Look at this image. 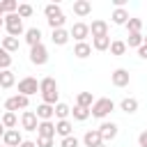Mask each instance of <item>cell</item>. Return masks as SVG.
Returning a JSON list of instances; mask_svg holds the SVG:
<instances>
[{"label": "cell", "mask_w": 147, "mask_h": 147, "mask_svg": "<svg viewBox=\"0 0 147 147\" xmlns=\"http://www.w3.org/2000/svg\"><path fill=\"white\" fill-rule=\"evenodd\" d=\"M99 133H101V140H103V142H110V140H115V136H117V124H115V122H103V124L99 126Z\"/></svg>", "instance_id": "obj_10"}, {"label": "cell", "mask_w": 147, "mask_h": 147, "mask_svg": "<svg viewBox=\"0 0 147 147\" xmlns=\"http://www.w3.org/2000/svg\"><path fill=\"white\" fill-rule=\"evenodd\" d=\"M11 67V55L0 46V71H5V69H9Z\"/></svg>", "instance_id": "obj_33"}, {"label": "cell", "mask_w": 147, "mask_h": 147, "mask_svg": "<svg viewBox=\"0 0 147 147\" xmlns=\"http://www.w3.org/2000/svg\"><path fill=\"white\" fill-rule=\"evenodd\" d=\"M138 55H140L142 60H147V46H145V44H142V46L138 48Z\"/></svg>", "instance_id": "obj_41"}, {"label": "cell", "mask_w": 147, "mask_h": 147, "mask_svg": "<svg viewBox=\"0 0 147 147\" xmlns=\"http://www.w3.org/2000/svg\"><path fill=\"white\" fill-rule=\"evenodd\" d=\"M126 30L129 32H140L142 30V21L140 18H129L126 21Z\"/></svg>", "instance_id": "obj_37"}, {"label": "cell", "mask_w": 147, "mask_h": 147, "mask_svg": "<svg viewBox=\"0 0 147 147\" xmlns=\"http://www.w3.org/2000/svg\"><path fill=\"white\" fill-rule=\"evenodd\" d=\"M142 44H145V46H147V37H142Z\"/></svg>", "instance_id": "obj_47"}, {"label": "cell", "mask_w": 147, "mask_h": 147, "mask_svg": "<svg viewBox=\"0 0 147 147\" xmlns=\"http://www.w3.org/2000/svg\"><path fill=\"white\" fill-rule=\"evenodd\" d=\"M92 48L94 51H108L110 48V37H94L92 39Z\"/></svg>", "instance_id": "obj_29"}, {"label": "cell", "mask_w": 147, "mask_h": 147, "mask_svg": "<svg viewBox=\"0 0 147 147\" xmlns=\"http://www.w3.org/2000/svg\"><path fill=\"white\" fill-rule=\"evenodd\" d=\"M94 147H106V142H101V145H94Z\"/></svg>", "instance_id": "obj_45"}, {"label": "cell", "mask_w": 147, "mask_h": 147, "mask_svg": "<svg viewBox=\"0 0 147 147\" xmlns=\"http://www.w3.org/2000/svg\"><path fill=\"white\" fill-rule=\"evenodd\" d=\"M83 142H85V147L101 145L103 140H101V133H99V129H90V131H85V136H83Z\"/></svg>", "instance_id": "obj_15"}, {"label": "cell", "mask_w": 147, "mask_h": 147, "mask_svg": "<svg viewBox=\"0 0 147 147\" xmlns=\"http://www.w3.org/2000/svg\"><path fill=\"white\" fill-rule=\"evenodd\" d=\"M92 103H94V96H92V92H78V96H76V106L92 108Z\"/></svg>", "instance_id": "obj_25"}, {"label": "cell", "mask_w": 147, "mask_h": 147, "mask_svg": "<svg viewBox=\"0 0 147 147\" xmlns=\"http://www.w3.org/2000/svg\"><path fill=\"white\" fill-rule=\"evenodd\" d=\"M39 92H41L44 103H48V106H55V103H57V99H60L57 80H55L53 76H46V78H41V80H39Z\"/></svg>", "instance_id": "obj_1"}, {"label": "cell", "mask_w": 147, "mask_h": 147, "mask_svg": "<svg viewBox=\"0 0 147 147\" xmlns=\"http://www.w3.org/2000/svg\"><path fill=\"white\" fill-rule=\"evenodd\" d=\"M90 34H92V39H94V37H108V23H106L103 18L92 21V25H90Z\"/></svg>", "instance_id": "obj_12"}, {"label": "cell", "mask_w": 147, "mask_h": 147, "mask_svg": "<svg viewBox=\"0 0 147 147\" xmlns=\"http://www.w3.org/2000/svg\"><path fill=\"white\" fill-rule=\"evenodd\" d=\"M34 115H37V119H39V122H51V119L55 117V113H53V106H48V103H39Z\"/></svg>", "instance_id": "obj_13"}, {"label": "cell", "mask_w": 147, "mask_h": 147, "mask_svg": "<svg viewBox=\"0 0 147 147\" xmlns=\"http://www.w3.org/2000/svg\"><path fill=\"white\" fill-rule=\"evenodd\" d=\"M74 55H76L78 60H85V57L92 55V46H90L87 41H78V44L74 46Z\"/></svg>", "instance_id": "obj_17"}, {"label": "cell", "mask_w": 147, "mask_h": 147, "mask_svg": "<svg viewBox=\"0 0 147 147\" xmlns=\"http://www.w3.org/2000/svg\"><path fill=\"white\" fill-rule=\"evenodd\" d=\"M2 126L5 129H16V124H18V119H16V113H7L5 110V115H2Z\"/></svg>", "instance_id": "obj_31"}, {"label": "cell", "mask_w": 147, "mask_h": 147, "mask_svg": "<svg viewBox=\"0 0 147 147\" xmlns=\"http://www.w3.org/2000/svg\"><path fill=\"white\" fill-rule=\"evenodd\" d=\"M113 110H115V101L108 99V96H101V99H94V103H92V108H90V115L103 119V117H108Z\"/></svg>", "instance_id": "obj_2"}, {"label": "cell", "mask_w": 147, "mask_h": 147, "mask_svg": "<svg viewBox=\"0 0 147 147\" xmlns=\"http://www.w3.org/2000/svg\"><path fill=\"white\" fill-rule=\"evenodd\" d=\"M87 34H90V25H87V23H83V21L74 23V25H71V30H69V37H74V39H76V44H78V41H85V39H87Z\"/></svg>", "instance_id": "obj_7"}, {"label": "cell", "mask_w": 147, "mask_h": 147, "mask_svg": "<svg viewBox=\"0 0 147 147\" xmlns=\"http://www.w3.org/2000/svg\"><path fill=\"white\" fill-rule=\"evenodd\" d=\"M30 62H32V64H37V67L46 64V62H48V48H46L44 44L32 46V48H30Z\"/></svg>", "instance_id": "obj_6"}, {"label": "cell", "mask_w": 147, "mask_h": 147, "mask_svg": "<svg viewBox=\"0 0 147 147\" xmlns=\"http://www.w3.org/2000/svg\"><path fill=\"white\" fill-rule=\"evenodd\" d=\"M14 83H16V76H14V71H11V69H5V71H0V87H2V90H9V87H14Z\"/></svg>", "instance_id": "obj_20"}, {"label": "cell", "mask_w": 147, "mask_h": 147, "mask_svg": "<svg viewBox=\"0 0 147 147\" xmlns=\"http://www.w3.org/2000/svg\"><path fill=\"white\" fill-rule=\"evenodd\" d=\"M0 46L11 55V53H16V51H18V46H21V44H18V39H16V37H9V34H7V37H2V44H0Z\"/></svg>", "instance_id": "obj_23"}, {"label": "cell", "mask_w": 147, "mask_h": 147, "mask_svg": "<svg viewBox=\"0 0 147 147\" xmlns=\"http://www.w3.org/2000/svg\"><path fill=\"white\" fill-rule=\"evenodd\" d=\"M0 18H5V11H2V0H0Z\"/></svg>", "instance_id": "obj_44"}, {"label": "cell", "mask_w": 147, "mask_h": 147, "mask_svg": "<svg viewBox=\"0 0 147 147\" xmlns=\"http://www.w3.org/2000/svg\"><path fill=\"white\" fill-rule=\"evenodd\" d=\"M30 106V96H23V94H14L5 101V110L7 113H16V110H25Z\"/></svg>", "instance_id": "obj_4"}, {"label": "cell", "mask_w": 147, "mask_h": 147, "mask_svg": "<svg viewBox=\"0 0 147 147\" xmlns=\"http://www.w3.org/2000/svg\"><path fill=\"white\" fill-rule=\"evenodd\" d=\"M37 124H39L37 115H34L32 110H23V115H21V126H23V131H37Z\"/></svg>", "instance_id": "obj_9"}, {"label": "cell", "mask_w": 147, "mask_h": 147, "mask_svg": "<svg viewBox=\"0 0 147 147\" xmlns=\"http://www.w3.org/2000/svg\"><path fill=\"white\" fill-rule=\"evenodd\" d=\"M37 138H55V124L53 122H39L37 124Z\"/></svg>", "instance_id": "obj_14"}, {"label": "cell", "mask_w": 147, "mask_h": 147, "mask_svg": "<svg viewBox=\"0 0 147 147\" xmlns=\"http://www.w3.org/2000/svg\"><path fill=\"white\" fill-rule=\"evenodd\" d=\"M64 23H67L64 14H62V16H55V18H48V25H51V30H60V28H64Z\"/></svg>", "instance_id": "obj_36"}, {"label": "cell", "mask_w": 147, "mask_h": 147, "mask_svg": "<svg viewBox=\"0 0 147 147\" xmlns=\"http://www.w3.org/2000/svg\"><path fill=\"white\" fill-rule=\"evenodd\" d=\"M53 113H55V117H57V119H67V117L71 115V108H69L67 103H62V101H57V103L53 106Z\"/></svg>", "instance_id": "obj_26"}, {"label": "cell", "mask_w": 147, "mask_h": 147, "mask_svg": "<svg viewBox=\"0 0 147 147\" xmlns=\"http://www.w3.org/2000/svg\"><path fill=\"white\" fill-rule=\"evenodd\" d=\"M80 142H78V138L76 136H67V138H62V142H60V147H78Z\"/></svg>", "instance_id": "obj_38"}, {"label": "cell", "mask_w": 147, "mask_h": 147, "mask_svg": "<svg viewBox=\"0 0 147 147\" xmlns=\"http://www.w3.org/2000/svg\"><path fill=\"white\" fill-rule=\"evenodd\" d=\"M138 145H140V147H147V129L140 131V136H138Z\"/></svg>", "instance_id": "obj_40"}, {"label": "cell", "mask_w": 147, "mask_h": 147, "mask_svg": "<svg viewBox=\"0 0 147 147\" xmlns=\"http://www.w3.org/2000/svg\"><path fill=\"white\" fill-rule=\"evenodd\" d=\"M32 5H28V2H23V5H18V9H16V14L21 16V18H28V16H32Z\"/></svg>", "instance_id": "obj_35"}, {"label": "cell", "mask_w": 147, "mask_h": 147, "mask_svg": "<svg viewBox=\"0 0 147 147\" xmlns=\"http://www.w3.org/2000/svg\"><path fill=\"white\" fill-rule=\"evenodd\" d=\"M71 131H74V124H71L69 119H57V122H55V133H57V136L67 138V136H71Z\"/></svg>", "instance_id": "obj_19"}, {"label": "cell", "mask_w": 147, "mask_h": 147, "mask_svg": "<svg viewBox=\"0 0 147 147\" xmlns=\"http://www.w3.org/2000/svg\"><path fill=\"white\" fill-rule=\"evenodd\" d=\"M119 110H122V113H126V115H133V113L138 110V99H133V96L122 99V101H119Z\"/></svg>", "instance_id": "obj_18"}, {"label": "cell", "mask_w": 147, "mask_h": 147, "mask_svg": "<svg viewBox=\"0 0 147 147\" xmlns=\"http://www.w3.org/2000/svg\"><path fill=\"white\" fill-rule=\"evenodd\" d=\"M90 11H92V2H90V0H76V2H74V14H76V16L85 18Z\"/></svg>", "instance_id": "obj_16"}, {"label": "cell", "mask_w": 147, "mask_h": 147, "mask_svg": "<svg viewBox=\"0 0 147 147\" xmlns=\"http://www.w3.org/2000/svg\"><path fill=\"white\" fill-rule=\"evenodd\" d=\"M5 131H7V129H5V126H2V122H0V138L5 136Z\"/></svg>", "instance_id": "obj_43"}, {"label": "cell", "mask_w": 147, "mask_h": 147, "mask_svg": "<svg viewBox=\"0 0 147 147\" xmlns=\"http://www.w3.org/2000/svg\"><path fill=\"white\" fill-rule=\"evenodd\" d=\"M44 14H46V21H48V18H55V16H62V7H60L57 2H48V5L44 7Z\"/></svg>", "instance_id": "obj_27"}, {"label": "cell", "mask_w": 147, "mask_h": 147, "mask_svg": "<svg viewBox=\"0 0 147 147\" xmlns=\"http://www.w3.org/2000/svg\"><path fill=\"white\" fill-rule=\"evenodd\" d=\"M51 39H53V44H55V46H64V44L69 41V30H64V28H60V30H53Z\"/></svg>", "instance_id": "obj_22"}, {"label": "cell", "mask_w": 147, "mask_h": 147, "mask_svg": "<svg viewBox=\"0 0 147 147\" xmlns=\"http://www.w3.org/2000/svg\"><path fill=\"white\" fill-rule=\"evenodd\" d=\"M110 18H113V23H115V25H126V21H129L131 16H129V11L122 7V9H115Z\"/></svg>", "instance_id": "obj_24"}, {"label": "cell", "mask_w": 147, "mask_h": 147, "mask_svg": "<svg viewBox=\"0 0 147 147\" xmlns=\"http://www.w3.org/2000/svg\"><path fill=\"white\" fill-rule=\"evenodd\" d=\"M110 83H113L115 87H126V85L131 83V74H129L126 69H115V71L110 74Z\"/></svg>", "instance_id": "obj_8"}, {"label": "cell", "mask_w": 147, "mask_h": 147, "mask_svg": "<svg viewBox=\"0 0 147 147\" xmlns=\"http://www.w3.org/2000/svg\"><path fill=\"white\" fill-rule=\"evenodd\" d=\"M2 147H7V145H2Z\"/></svg>", "instance_id": "obj_48"}, {"label": "cell", "mask_w": 147, "mask_h": 147, "mask_svg": "<svg viewBox=\"0 0 147 147\" xmlns=\"http://www.w3.org/2000/svg\"><path fill=\"white\" fill-rule=\"evenodd\" d=\"M37 92H39V80H37V78L25 76V78L18 80V94H23V96H32V94H37Z\"/></svg>", "instance_id": "obj_5"}, {"label": "cell", "mask_w": 147, "mask_h": 147, "mask_svg": "<svg viewBox=\"0 0 147 147\" xmlns=\"http://www.w3.org/2000/svg\"><path fill=\"white\" fill-rule=\"evenodd\" d=\"M25 41L30 44V48L37 46V44H41V30L39 28H28L25 30Z\"/></svg>", "instance_id": "obj_21"}, {"label": "cell", "mask_w": 147, "mask_h": 147, "mask_svg": "<svg viewBox=\"0 0 147 147\" xmlns=\"http://www.w3.org/2000/svg\"><path fill=\"white\" fill-rule=\"evenodd\" d=\"M124 44H126V48H140L142 46V32H129V39Z\"/></svg>", "instance_id": "obj_28"}, {"label": "cell", "mask_w": 147, "mask_h": 147, "mask_svg": "<svg viewBox=\"0 0 147 147\" xmlns=\"http://www.w3.org/2000/svg\"><path fill=\"white\" fill-rule=\"evenodd\" d=\"M16 9H18L16 0H2V11L5 14H16Z\"/></svg>", "instance_id": "obj_34"}, {"label": "cell", "mask_w": 147, "mask_h": 147, "mask_svg": "<svg viewBox=\"0 0 147 147\" xmlns=\"http://www.w3.org/2000/svg\"><path fill=\"white\" fill-rule=\"evenodd\" d=\"M2 25H5V18H0V28H2Z\"/></svg>", "instance_id": "obj_46"}, {"label": "cell", "mask_w": 147, "mask_h": 147, "mask_svg": "<svg viewBox=\"0 0 147 147\" xmlns=\"http://www.w3.org/2000/svg\"><path fill=\"white\" fill-rule=\"evenodd\" d=\"M34 145H37V147H53V145H55V138H37Z\"/></svg>", "instance_id": "obj_39"}, {"label": "cell", "mask_w": 147, "mask_h": 147, "mask_svg": "<svg viewBox=\"0 0 147 147\" xmlns=\"http://www.w3.org/2000/svg\"><path fill=\"white\" fill-rule=\"evenodd\" d=\"M2 142H5L7 147H18V145L23 142V136H21L18 129H7L5 136H2Z\"/></svg>", "instance_id": "obj_11"}, {"label": "cell", "mask_w": 147, "mask_h": 147, "mask_svg": "<svg viewBox=\"0 0 147 147\" xmlns=\"http://www.w3.org/2000/svg\"><path fill=\"white\" fill-rule=\"evenodd\" d=\"M71 115H74V119H76V122H85V119L90 117V108L74 106V108H71Z\"/></svg>", "instance_id": "obj_30"}, {"label": "cell", "mask_w": 147, "mask_h": 147, "mask_svg": "<svg viewBox=\"0 0 147 147\" xmlns=\"http://www.w3.org/2000/svg\"><path fill=\"white\" fill-rule=\"evenodd\" d=\"M5 30L9 37H16L18 34H25V28H23V18L18 14H5Z\"/></svg>", "instance_id": "obj_3"}, {"label": "cell", "mask_w": 147, "mask_h": 147, "mask_svg": "<svg viewBox=\"0 0 147 147\" xmlns=\"http://www.w3.org/2000/svg\"><path fill=\"white\" fill-rule=\"evenodd\" d=\"M110 53H113V55H124V53H126V44H124L122 39L110 41Z\"/></svg>", "instance_id": "obj_32"}, {"label": "cell", "mask_w": 147, "mask_h": 147, "mask_svg": "<svg viewBox=\"0 0 147 147\" xmlns=\"http://www.w3.org/2000/svg\"><path fill=\"white\" fill-rule=\"evenodd\" d=\"M18 147H37V145H34V142H32V140H23V142H21V145H18Z\"/></svg>", "instance_id": "obj_42"}]
</instances>
